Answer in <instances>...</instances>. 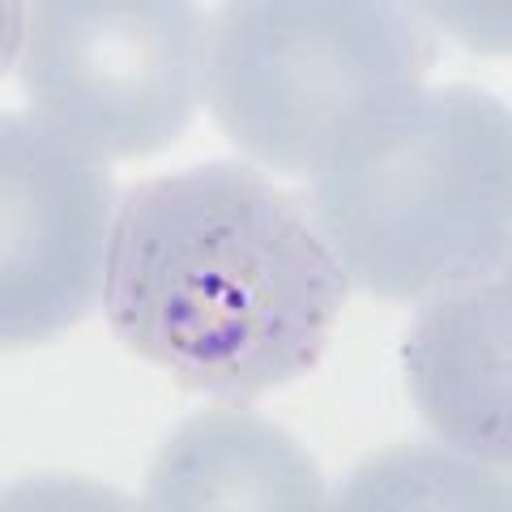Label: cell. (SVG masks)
Listing matches in <instances>:
<instances>
[{"label":"cell","mask_w":512,"mask_h":512,"mask_svg":"<svg viewBox=\"0 0 512 512\" xmlns=\"http://www.w3.org/2000/svg\"><path fill=\"white\" fill-rule=\"evenodd\" d=\"M350 278L299 205L252 163H201L124 188L103 316L116 342L222 406L308 376Z\"/></svg>","instance_id":"6da1fadb"},{"label":"cell","mask_w":512,"mask_h":512,"mask_svg":"<svg viewBox=\"0 0 512 512\" xmlns=\"http://www.w3.org/2000/svg\"><path fill=\"white\" fill-rule=\"evenodd\" d=\"M308 180L320 239L367 295L508 274V111L483 90L419 86L372 107Z\"/></svg>","instance_id":"7a4b0ae2"},{"label":"cell","mask_w":512,"mask_h":512,"mask_svg":"<svg viewBox=\"0 0 512 512\" xmlns=\"http://www.w3.org/2000/svg\"><path fill=\"white\" fill-rule=\"evenodd\" d=\"M431 52L372 0H239L210 26L205 99L256 163L308 175L372 107L419 90Z\"/></svg>","instance_id":"3957f363"},{"label":"cell","mask_w":512,"mask_h":512,"mask_svg":"<svg viewBox=\"0 0 512 512\" xmlns=\"http://www.w3.org/2000/svg\"><path fill=\"white\" fill-rule=\"evenodd\" d=\"M210 26L180 0L22 5V90L73 141L146 158L192 124L205 94Z\"/></svg>","instance_id":"277c9868"},{"label":"cell","mask_w":512,"mask_h":512,"mask_svg":"<svg viewBox=\"0 0 512 512\" xmlns=\"http://www.w3.org/2000/svg\"><path fill=\"white\" fill-rule=\"evenodd\" d=\"M111 171L99 150L43 124H0V342L30 350L60 338L103 295Z\"/></svg>","instance_id":"5b68a950"},{"label":"cell","mask_w":512,"mask_h":512,"mask_svg":"<svg viewBox=\"0 0 512 512\" xmlns=\"http://www.w3.org/2000/svg\"><path fill=\"white\" fill-rule=\"evenodd\" d=\"M406 389L457 453L508 466V274L427 295L406 338Z\"/></svg>","instance_id":"8992f818"},{"label":"cell","mask_w":512,"mask_h":512,"mask_svg":"<svg viewBox=\"0 0 512 512\" xmlns=\"http://www.w3.org/2000/svg\"><path fill=\"white\" fill-rule=\"evenodd\" d=\"M150 508H320L308 453L274 423L222 406L188 419L150 466Z\"/></svg>","instance_id":"52a82bcc"},{"label":"cell","mask_w":512,"mask_h":512,"mask_svg":"<svg viewBox=\"0 0 512 512\" xmlns=\"http://www.w3.org/2000/svg\"><path fill=\"white\" fill-rule=\"evenodd\" d=\"M491 470L487 461L397 448L350 478L338 508H508L504 474Z\"/></svg>","instance_id":"ba28073f"}]
</instances>
